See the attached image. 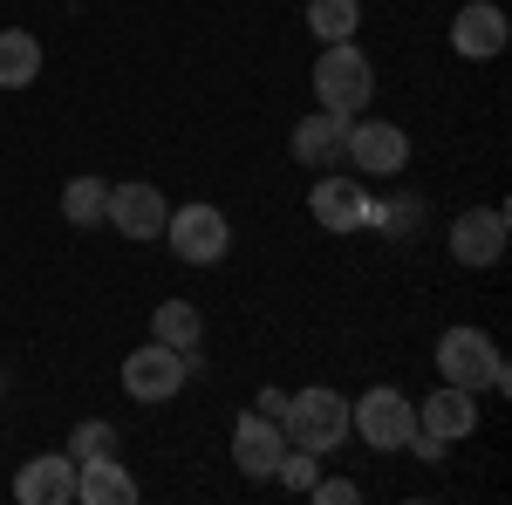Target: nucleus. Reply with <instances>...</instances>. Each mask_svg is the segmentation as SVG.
<instances>
[{"mask_svg":"<svg viewBox=\"0 0 512 505\" xmlns=\"http://www.w3.org/2000/svg\"><path fill=\"white\" fill-rule=\"evenodd\" d=\"M280 430H287V444H294V451L328 458V451L349 437V396H342V389H328V383H308L301 396H287Z\"/></svg>","mask_w":512,"mask_h":505,"instance_id":"f257e3e1","label":"nucleus"},{"mask_svg":"<svg viewBox=\"0 0 512 505\" xmlns=\"http://www.w3.org/2000/svg\"><path fill=\"white\" fill-rule=\"evenodd\" d=\"M376 96V76H369V55L355 41H328L315 55V103L335 110V117H362Z\"/></svg>","mask_w":512,"mask_h":505,"instance_id":"f03ea898","label":"nucleus"},{"mask_svg":"<svg viewBox=\"0 0 512 505\" xmlns=\"http://www.w3.org/2000/svg\"><path fill=\"white\" fill-rule=\"evenodd\" d=\"M437 376L451 389H506V362L492 349V335L485 328H444L437 335Z\"/></svg>","mask_w":512,"mask_h":505,"instance_id":"7ed1b4c3","label":"nucleus"},{"mask_svg":"<svg viewBox=\"0 0 512 505\" xmlns=\"http://www.w3.org/2000/svg\"><path fill=\"white\" fill-rule=\"evenodd\" d=\"M164 239H171V253H178L185 267H219V260L233 253V219H226L219 205H178V212L164 219Z\"/></svg>","mask_w":512,"mask_h":505,"instance_id":"20e7f679","label":"nucleus"},{"mask_svg":"<svg viewBox=\"0 0 512 505\" xmlns=\"http://www.w3.org/2000/svg\"><path fill=\"white\" fill-rule=\"evenodd\" d=\"M349 430H362L369 451H403L410 430H417V403L403 389L376 383V389H362V403H349Z\"/></svg>","mask_w":512,"mask_h":505,"instance_id":"39448f33","label":"nucleus"},{"mask_svg":"<svg viewBox=\"0 0 512 505\" xmlns=\"http://www.w3.org/2000/svg\"><path fill=\"white\" fill-rule=\"evenodd\" d=\"M349 164H362V178H396L410 164V130L390 117H349Z\"/></svg>","mask_w":512,"mask_h":505,"instance_id":"423d86ee","label":"nucleus"},{"mask_svg":"<svg viewBox=\"0 0 512 505\" xmlns=\"http://www.w3.org/2000/svg\"><path fill=\"white\" fill-rule=\"evenodd\" d=\"M185 376H192V362L178 349H164V342H144V349L123 355V389H130L137 403H171V396L185 389Z\"/></svg>","mask_w":512,"mask_h":505,"instance_id":"0eeeda50","label":"nucleus"},{"mask_svg":"<svg viewBox=\"0 0 512 505\" xmlns=\"http://www.w3.org/2000/svg\"><path fill=\"white\" fill-rule=\"evenodd\" d=\"M308 212H315L321 233H362V226H376V198L362 192V178H342V171H328L308 192Z\"/></svg>","mask_w":512,"mask_h":505,"instance_id":"6e6552de","label":"nucleus"},{"mask_svg":"<svg viewBox=\"0 0 512 505\" xmlns=\"http://www.w3.org/2000/svg\"><path fill=\"white\" fill-rule=\"evenodd\" d=\"M164 219H171V205L151 178H130V185H110V233L123 239H164Z\"/></svg>","mask_w":512,"mask_h":505,"instance_id":"1a4fd4ad","label":"nucleus"},{"mask_svg":"<svg viewBox=\"0 0 512 505\" xmlns=\"http://www.w3.org/2000/svg\"><path fill=\"white\" fill-rule=\"evenodd\" d=\"M506 7L499 0H465L458 14H451V48L465 55V62H492V55H506Z\"/></svg>","mask_w":512,"mask_h":505,"instance_id":"9d476101","label":"nucleus"},{"mask_svg":"<svg viewBox=\"0 0 512 505\" xmlns=\"http://www.w3.org/2000/svg\"><path fill=\"white\" fill-rule=\"evenodd\" d=\"M280 458H287V430H280V417L246 410V417L233 424V465L246 471V478H274Z\"/></svg>","mask_w":512,"mask_h":505,"instance_id":"9b49d317","label":"nucleus"},{"mask_svg":"<svg viewBox=\"0 0 512 505\" xmlns=\"http://www.w3.org/2000/svg\"><path fill=\"white\" fill-rule=\"evenodd\" d=\"M499 253H506V212H499V205L458 212V226H451V260H458V267H499Z\"/></svg>","mask_w":512,"mask_h":505,"instance_id":"f8f14e48","label":"nucleus"},{"mask_svg":"<svg viewBox=\"0 0 512 505\" xmlns=\"http://www.w3.org/2000/svg\"><path fill=\"white\" fill-rule=\"evenodd\" d=\"M14 499L21 505H69L76 499V458L69 451H41L14 471Z\"/></svg>","mask_w":512,"mask_h":505,"instance_id":"ddd939ff","label":"nucleus"},{"mask_svg":"<svg viewBox=\"0 0 512 505\" xmlns=\"http://www.w3.org/2000/svg\"><path fill=\"white\" fill-rule=\"evenodd\" d=\"M287 151H294V164H315V171L342 164V151H349V117H335V110L301 117V123H294V137H287Z\"/></svg>","mask_w":512,"mask_h":505,"instance_id":"4468645a","label":"nucleus"},{"mask_svg":"<svg viewBox=\"0 0 512 505\" xmlns=\"http://www.w3.org/2000/svg\"><path fill=\"white\" fill-rule=\"evenodd\" d=\"M417 430H431V437H444V444H458V437H472L478 430V396L472 389H437V396H424L417 403Z\"/></svg>","mask_w":512,"mask_h":505,"instance_id":"2eb2a0df","label":"nucleus"},{"mask_svg":"<svg viewBox=\"0 0 512 505\" xmlns=\"http://www.w3.org/2000/svg\"><path fill=\"white\" fill-rule=\"evenodd\" d=\"M76 499L82 505H137V478L123 458H82L76 465Z\"/></svg>","mask_w":512,"mask_h":505,"instance_id":"dca6fc26","label":"nucleus"},{"mask_svg":"<svg viewBox=\"0 0 512 505\" xmlns=\"http://www.w3.org/2000/svg\"><path fill=\"white\" fill-rule=\"evenodd\" d=\"M151 342L178 349V355L198 369V342H205V321H198V308H192V301H164V308L151 314Z\"/></svg>","mask_w":512,"mask_h":505,"instance_id":"f3484780","label":"nucleus"},{"mask_svg":"<svg viewBox=\"0 0 512 505\" xmlns=\"http://www.w3.org/2000/svg\"><path fill=\"white\" fill-rule=\"evenodd\" d=\"M62 219L82 226V233H96V226L110 219V178H89V171L69 178V185H62Z\"/></svg>","mask_w":512,"mask_h":505,"instance_id":"a211bd4d","label":"nucleus"},{"mask_svg":"<svg viewBox=\"0 0 512 505\" xmlns=\"http://www.w3.org/2000/svg\"><path fill=\"white\" fill-rule=\"evenodd\" d=\"M41 76V41L28 28H0V89H28Z\"/></svg>","mask_w":512,"mask_h":505,"instance_id":"6ab92c4d","label":"nucleus"},{"mask_svg":"<svg viewBox=\"0 0 512 505\" xmlns=\"http://www.w3.org/2000/svg\"><path fill=\"white\" fill-rule=\"evenodd\" d=\"M308 28H315L321 48H328V41H355V28H362V0H308Z\"/></svg>","mask_w":512,"mask_h":505,"instance_id":"aec40b11","label":"nucleus"},{"mask_svg":"<svg viewBox=\"0 0 512 505\" xmlns=\"http://www.w3.org/2000/svg\"><path fill=\"white\" fill-rule=\"evenodd\" d=\"M69 458H117V424H103V417H89V424H76V437H69Z\"/></svg>","mask_w":512,"mask_h":505,"instance_id":"412c9836","label":"nucleus"},{"mask_svg":"<svg viewBox=\"0 0 512 505\" xmlns=\"http://www.w3.org/2000/svg\"><path fill=\"white\" fill-rule=\"evenodd\" d=\"M376 226L390 239H410V226H424V205L403 192V198H390V205H376Z\"/></svg>","mask_w":512,"mask_h":505,"instance_id":"4be33fe9","label":"nucleus"},{"mask_svg":"<svg viewBox=\"0 0 512 505\" xmlns=\"http://www.w3.org/2000/svg\"><path fill=\"white\" fill-rule=\"evenodd\" d=\"M274 478L287 485V492H308V485L321 478V458H315V451H294V444H287V458H280Z\"/></svg>","mask_w":512,"mask_h":505,"instance_id":"5701e85b","label":"nucleus"},{"mask_svg":"<svg viewBox=\"0 0 512 505\" xmlns=\"http://www.w3.org/2000/svg\"><path fill=\"white\" fill-rule=\"evenodd\" d=\"M308 499H321V505H349V499H362V485H355V478H315V485H308Z\"/></svg>","mask_w":512,"mask_h":505,"instance_id":"b1692460","label":"nucleus"},{"mask_svg":"<svg viewBox=\"0 0 512 505\" xmlns=\"http://www.w3.org/2000/svg\"><path fill=\"white\" fill-rule=\"evenodd\" d=\"M403 451H417V465H444V437H431V430H410Z\"/></svg>","mask_w":512,"mask_h":505,"instance_id":"393cba45","label":"nucleus"}]
</instances>
